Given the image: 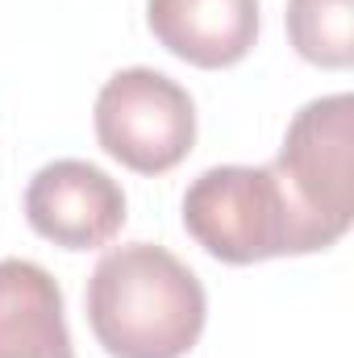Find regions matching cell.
<instances>
[{"mask_svg": "<svg viewBox=\"0 0 354 358\" xmlns=\"http://www.w3.org/2000/svg\"><path fill=\"white\" fill-rule=\"evenodd\" d=\"M88 325L113 358H183L204 334L208 296L167 246L125 242L88 279Z\"/></svg>", "mask_w": 354, "mask_h": 358, "instance_id": "cell-1", "label": "cell"}, {"mask_svg": "<svg viewBox=\"0 0 354 358\" xmlns=\"http://www.w3.org/2000/svg\"><path fill=\"white\" fill-rule=\"evenodd\" d=\"M183 229L221 263L246 267L279 255H309L304 229L279 176L267 167H208L183 192Z\"/></svg>", "mask_w": 354, "mask_h": 358, "instance_id": "cell-2", "label": "cell"}, {"mask_svg": "<svg viewBox=\"0 0 354 358\" xmlns=\"http://www.w3.org/2000/svg\"><path fill=\"white\" fill-rule=\"evenodd\" d=\"M354 100L351 92H334L309 100L283 134V146L271 163L288 204L304 229V250L334 246L354 221Z\"/></svg>", "mask_w": 354, "mask_h": 358, "instance_id": "cell-3", "label": "cell"}, {"mask_svg": "<svg viewBox=\"0 0 354 358\" xmlns=\"http://www.w3.org/2000/svg\"><path fill=\"white\" fill-rule=\"evenodd\" d=\"M92 121L104 155L138 176L179 167L196 142V104L187 88L155 67H125L108 76Z\"/></svg>", "mask_w": 354, "mask_h": 358, "instance_id": "cell-4", "label": "cell"}, {"mask_svg": "<svg viewBox=\"0 0 354 358\" xmlns=\"http://www.w3.org/2000/svg\"><path fill=\"white\" fill-rule=\"evenodd\" d=\"M25 221L63 250H96L121 234L125 192L88 159H55L25 187Z\"/></svg>", "mask_w": 354, "mask_h": 358, "instance_id": "cell-5", "label": "cell"}, {"mask_svg": "<svg viewBox=\"0 0 354 358\" xmlns=\"http://www.w3.org/2000/svg\"><path fill=\"white\" fill-rule=\"evenodd\" d=\"M146 25L176 59L217 71L250 55L259 0H146Z\"/></svg>", "mask_w": 354, "mask_h": 358, "instance_id": "cell-6", "label": "cell"}, {"mask_svg": "<svg viewBox=\"0 0 354 358\" xmlns=\"http://www.w3.org/2000/svg\"><path fill=\"white\" fill-rule=\"evenodd\" d=\"M0 358H76L63 287L29 259H0Z\"/></svg>", "mask_w": 354, "mask_h": 358, "instance_id": "cell-7", "label": "cell"}, {"mask_svg": "<svg viewBox=\"0 0 354 358\" xmlns=\"http://www.w3.org/2000/svg\"><path fill=\"white\" fill-rule=\"evenodd\" d=\"M283 21L300 59L330 71L354 63V0H288Z\"/></svg>", "mask_w": 354, "mask_h": 358, "instance_id": "cell-8", "label": "cell"}]
</instances>
